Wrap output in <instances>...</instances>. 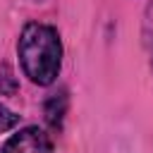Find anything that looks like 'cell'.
Here are the masks:
<instances>
[{
    "instance_id": "1",
    "label": "cell",
    "mask_w": 153,
    "mask_h": 153,
    "mask_svg": "<svg viewBox=\"0 0 153 153\" xmlns=\"http://www.w3.org/2000/svg\"><path fill=\"white\" fill-rule=\"evenodd\" d=\"M17 57L31 84L50 86L62 69V41L57 29L43 22L24 24L17 41Z\"/></svg>"
},
{
    "instance_id": "2",
    "label": "cell",
    "mask_w": 153,
    "mask_h": 153,
    "mask_svg": "<svg viewBox=\"0 0 153 153\" xmlns=\"http://www.w3.org/2000/svg\"><path fill=\"white\" fill-rule=\"evenodd\" d=\"M0 153H53V139L36 124L22 127L19 131H14Z\"/></svg>"
},
{
    "instance_id": "3",
    "label": "cell",
    "mask_w": 153,
    "mask_h": 153,
    "mask_svg": "<svg viewBox=\"0 0 153 153\" xmlns=\"http://www.w3.org/2000/svg\"><path fill=\"white\" fill-rule=\"evenodd\" d=\"M141 36H143V48L148 53V62H151V72H153V0H148V5L143 10Z\"/></svg>"
},
{
    "instance_id": "4",
    "label": "cell",
    "mask_w": 153,
    "mask_h": 153,
    "mask_svg": "<svg viewBox=\"0 0 153 153\" xmlns=\"http://www.w3.org/2000/svg\"><path fill=\"white\" fill-rule=\"evenodd\" d=\"M17 124H19V115H17L14 110H10L5 103H0V134L14 129Z\"/></svg>"
}]
</instances>
